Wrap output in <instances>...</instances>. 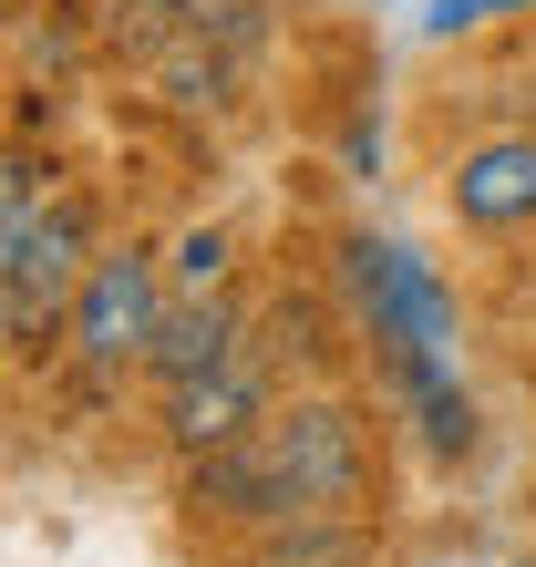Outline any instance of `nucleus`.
Segmentation results:
<instances>
[{"instance_id": "f257e3e1", "label": "nucleus", "mask_w": 536, "mask_h": 567, "mask_svg": "<svg viewBox=\"0 0 536 567\" xmlns=\"http://www.w3.org/2000/svg\"><path fill=\"white\" fill-rule=\"evenodd\" d=\"M258 464H268V495L279 516H351L372 495V444H361V413L351 403H279L258 423Z\"/></svg>"}, {"instance_id": "f03ea898", "label": "nucleus", "mask_w": 536, "mask_h": 567, "mask_svg": "<svg viewBox=\"0 0 536 567\" xmlns=\"http://www.w3.org/2000/svg\"><path fill=\"white\" fill-rule=\"evenodd\" d=\"M341 258H351V289H361V330L382 341L392 382H402V372H423V361H454L464 320H454L444 279H433L413 248H392V238H351Z\"/></svg>"}, {"instance_id": "7ed1b4c3", "label": "nucleus", "mask_w": 536, "mask_h": 567, "mask_svg": "<svg viewBox=\"0 0 536 567\" xmlns=\"http://www.w3.org/2000/svg\"><path fill=\"white\" fill-rule=\"evenodd\" d=\"M93 217L83 196H52L21 227H0V310H11V341H42L52 320H73V299L93 279Z\"/></svg>"}, {"instance_id": "20e7f679", "label": "nucleus", "mask_w": 536, "mask_h": 567, "mask_svg": "<svg viewBox=\"0 0 536 567\" xmlns=\"http://www.w3.org/2000/svg\"><path fill=\"white\" fill-rule=\"evenodd\" d=\"M165 299H176V279H165L155 248H104L93 279H83V299H73V320H62V330H73V361H83V372H124V361H145Z\"/></svg>"}, {"instance_id": "39448f33", "label": "nucleus", "mask_w": 536, "mask_h": 567, "mask_svg": "<svg viewBox=\"0 0 536 567\" xmlns=\"http://www.w3.org/2000/svg\"><path fill=\"white\" fill-rule=\"evenodd\" d=\"M444 207H454V227H475V238H516V227H536V135L464 145L454 176H444Z\"/></svg>"}, {"instance_id": "423d86ee", "label": "nucleus", "mask_w": 536, "mask_h": 567, "mask_svg": "<svg viewBox=\"0 0 536 567\" xmlns=\"http://www.w3.org/2000/svg\"><path fill=\"white\" fill-rule=\"evenodd\" d=\"M258 423H268V382H258L248 351L227 361V372H207V382H176V392H165V444H176L186 464L217 454V444H248Z\"/></svg>"}, {"instance_id": "0eeeda50", "label": "nucleus", "mask_w": 536, "mask_h": 567, "mask_svg": "<svg viewBox=\"0 0 536 567\" xmlns=\"http://www.w3.org/2000/svg\"><path fill=\"white\" fill-rule=\"evenodd\" d=\"M238 341H248V320H238V299H227V289H207V299H165L155 351L134 361V372H145L155 392H176V382L227 372V361H238Z\"/></svg>"}, {"instance_id": "6e6552de", "label": "nucleus", "mask_w": 536, "mask_h": 567, "mask_svg": "<svg viewBox=\"0 0 536 567\" xmlns=\"http://www.w3.org/2000/svg\"><path fill=\"white\" fill-rule=\"evenodd\" d=\"M227 227H186L176 248H165V279H176V299H207V289H227Z\"/></svg>"}]
</instances>
